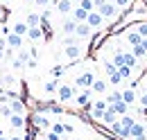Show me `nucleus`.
I'll return each mask as SVG.
<instances>
[{
  "mask_svg": "<svg viewBox=\"0 0 147 140\" xmlns=\"http://www.w3.org/2000/svg\"><path fill=\"white\" fill-rule=\"evenodd\" d=\"M107 102L104 100H95V102H91V111H93V120H100L102 118V113L107 111Z\"/></svg>",
  "mask_w": 147,
  "mask_h": 140,
  "instance_id": "obj_5",
  "label": "nucleus"
},
{
  "mask_svg": "<svg viewBox=\"0 0 147 140\" xmlns=\"http://www.w3.org/2000/svg\"><path fill=\"white\" fill-rule=\"evenodd\" d=\"M104 102H107V104H115V102H122V93H120V90H113V93H111V95H107V97H104Z\"/></svg>",
  "mask_w": 147,
  "mask_h": 140,
  "instance_id": "obj_22",
  "label": "nucleus"
},
{
  "mask_svg": "<svg viewBox=\"0 0 147 140\" xmlns=\"http://www.w3.org/2000/svg\"><path fill=\"white\" fill-rule=\"evenodd\" d=\"M97 14L104 18V20H111V18H115L118 16V7L113 5V2H104L100 9H97Z\"/></svg>",
  "mask_w": 147,
  "mask_h": 140,
  "instance_id": "obj_1",
  "label": "nucleus"
},
{
  "mask_svg": "<svg viewBox=\"0 0 147 140\" xmlns=\"http://www.w3.org/2000/svg\"><path fill=\"white\" fill-rule=\"evenodd\" d=\"M118 122L122 124V127H125V129H131V127H134V124H136V120H134V118H131V115H120V120H118Z\"/></svg>",
  "mask_w": 147,
  "mask_h": 140,
  "instance_id": "obj_25",
  "label": "nucleus"
},
{
  "mask_svg": "<svg viewBox=\"0 0 147 140\" xmlns=\"http://www.w3.org/2000/svg\"><path fill=\"white\" fill-rule=\"evenodd\" d=\"M145 138H147V127H145Z\"/></svg>",
  "mask_w": 147,
  "mask_h": 140,
  "instance_id": "obj_51",
  "label": "nucleus"
},
{
  "mask_svg": "<svg viewBox=\"0 0 147 140\" xmlns=\"http://www.w3.org/2000/svg\"><path fill=\"white\" fill-rule=\"evenodd\" d=\"M109 81H111V84H113V86H118V84H122V77L118 75V70H115L113 75H109Z\"/></svg>",
  "mask_w": 147,
  "mask_h": 140,
  "instance_id": "obj_34",
  "label": "nucleus"
},
{
  "mask_svg": "<svg viewBox=\"0 0 147 140\" xmlns=\"http://www.w3.org/2000/svg\"><path fill=\"white\" fill-rule=\"evenodd\" d=\"M11 68H14V70H20V68H25V63H23L20 59H14V61H11Z\"/></svg>",
  "mask_w": 147,
  "mask_h": 140,
  "instance_id": "obj_38",
  "label": "nucleus"
},
{
  "mask_svg": "<svg viewBox=\"0 0 147 140\" xmlns=\"http://www.w3.org/2000/svg\"><path fill=\"white\" fill-rule=\"evenodd\" d=\"M27 25H25V20H18V23H14V27H11V34H16V36H27Z\"/></svg>",
  "mask_w": 147,
  "mask_h": 140,
  "instance_id": "obj_13",
  "label": "nucleus"
},
{
  "mask_svg": "<svg viewBox=\"0 0 147 140\" xmlns=\"http://www.w3.org/2000/svg\"><path fill=\"white\" fill-rule=\"evenodd\" d=\"M122 57H125V66H127V68H136V63H138V59H136V57H134V54L131 52H122Z\"/></svg>",
  "mask_w": 147,
  "mask_h": 140,
  "instance_id": "obj_23",
  "label": "nucleus"
},
{
  "mask_svg": "<svg viewBox=\"0 0 147 140\" xmlns=\"http://www.w3.org/2000/svg\"><path fill=\"white\" fill-rule=\"evenodd\" d=\"M75 27H77V23H75L73 18H66L63 23H61V32L68 36V34H75Z\"/></svg>",
  "mask_w": 147,
  "mask_h": 140,
  "instance_id": "obj_15",
  "label": "nucleus"
},
{
  "mask_svg": "<svg viewBox=\"0 0 147 140\" xmlns=\"http://www.w3.org/2000/svg\"><path fill=\"white\" fill-rule=\"evenodd\" d=\"M57 95H59V102H70V100L75 97V88L68 86V84H59Z\"/></svg>",
  "mask_w": 147,
  "mask_h": 140,
  "instance_id": "obj_2",
  "label": "nucleus"
},
{
  "mask_svg": "<svg viewBox=\"0 0 147 140\" xmlns=\"http://www.w3.org/2000/svg\"><path fill=\"white\" fill-rule=\"evenodd\" d=\"M138 102H140L143 108H147V93H145V95H140V100H138Z\"/></svg>",
  "mask_w": 147,
  "mask_h": 140,
  "instance_id": "obj_43",
  "label": "nucleus"
},
{
  "mask_svg": "<svg viewBox=\"0 0 147 140\" xmlns=\"http://www.w3.org/2000/svg\"><path fill=\"white\" fill-rule=\"evenodd\" d=\"M127 41L131 43V45H138V43L143 41V36L138 34V32H129V34H127Z\"/></svg>",
  "mask_w": 147,
  "mask_h": 140,
  "instance_id": "obj_27",
  "label": "nucleus"
},
{
  "mask_svg": "<svg viewBox=\"0 0 147 140\" xmlns=\"http://www.w3.org/2000/svg\"><path fill=\"white\" fill-rule=\"evenodd\" d=\"M34 5H36V7H48L50 0H34Z\"/></svg>",
  "mask_w": 147,
  "mask_h": 140,
  "instance_id": "obj_42",
  "label": "nucleus"
},
{
  "mask_svg": "<svg viewBox=\"0 0 147 140\" xmlns=\"http://www.w3.org/2000/svg\"><path fill=\"white\" fill-rule=\"evenodd\" d=\"M122 102L125 104H134L136 102V90H131V88H127V90H122Z\"/></svg>",
  "mask_w": 147,
  "mask_h": 140,
  "instance_id": "obj_20",
  "label": "nucleus"
},
{
  "mask_svg": "<svg viewBox=\"0 0 147 140\" xmlns=\"http://www.w3.org/2000/svg\"><path fill=\"white\" fill-rule=\"evenodd\" d=\"M79 5V9H84V11H95V7H93V0H77Z\"/></svg>",
  "mask_w": 147,
  "mask_h": 140,
  "instance_id": "obj_26",
  "label": "nucleus"
},
{
  "mask_svg": "<svg viewBox=\"0 0 147 140\" xmlns=\"http://www.w3.org/2000/svg\"><path fill=\"white\" fill-rule=\"evenodd\" d=\"M25 2H34V0H25Z\"/></svg>",
  "mask_w": 147,
  "mask_h": 140,
  "instance_id": "obj_52",
  "label": "nucleus"
},
{
  "mask_svg": "<svg viewBox=\"0 0 147 140\" xmlns=\"http://www.w3.org/2000/svg\"><path fill=\"white\" fill-rule=\"evenodd\" d=\"M118 75H120L122 79H129V77H131V68H127V66H120V68H118Z\"/></svg>",
  "mask_w": 147,
  "mask_h": 140,
  "instance_id": "obj_32",
  "label": "nucleus"
},
{
  "mask_svg": "<svg viewBox=\"0 0 147 140\" xmlns=\"http://www.w3.org/2000/svg\"><path fill=\"white\" fill-rule=\"evenodd\" d=\"M109 108L115 113V115H127V108H129V106L125 104V102H115V104H111Z\"/></svg>",
  "mask_w": 147,
  "mask_h": 140,
  "instance_id": "obj_17",
  "label": "nucleus"
},
{
  "mask_svg": "<svg viewBox=\"0 0 147 140\" xmlns=\"http://www.w3.org/2000/svg\"><path fill=\"white\" fill-rule=\"evenodd\" d=\"M5 50H7V41L0 38V54H5Z\"/></svg>",
  "mask_w": 147,
  "mask_h": 140,
  "instance_id": "obj_44",
  "label": "nucleus"
},
{
  "mask_svg": "<svg viewBox=\"0 0 147 140\" xmlns=\"http://www.w3.org/2000/svg\"><path fill=\"white\" fill-rule=\"evenodd\" d=\"M86 16H88V11H84L79 7H75L73 11H70V18H73L75 23H86Z\"/></svg>",
  "mask_w": 147,
  "mask_h": 140,
  "instance_id": "obj_14",
  "label": "nucleus"
},
{
  "mask_svg": "<svg viewBox=\"0 0 147 140\" xmlns=\"http://www.w3.org/2000/svg\"><path fill=\"white\" fill-rule=\"evenodd\" d=\"M134 32H138L143 38H147V23H138V25L134 27Z\"/></svg>",
  "mask_w": 147,
  "mask_h": 140,
  "instance_id": "obj_31",
  "label": "nucleus"
},
{
  "mask_svg": "<svg viewBox=\"0 0 147 140\" xmlns=\"http://www.w3.org/2000/svg\"><path fill=\"white\" fill-rule=\"evenodd\" d=\"M0 136H2V129H0Z\"/></svg>",
  "mask_w": 147,
  "mask_h": 140,
  "instance_id": "obj_53",
  "label": "nucleus"
},
{
  "mask_svg": "<svg viewBox=\"0 0 147 140\" xmlns=\"http://www.w3.org/2000/svg\"><path fill=\"white\" fill-rule=\"evenodd\" d=\"M45 140H59V136H57V133H52V131H50V133L45 136Z\"/></svg>",
  "mask_w": 147,
  "mask_h": 140,
  "instance_id": "obj_47",
  "label": "nucleus"
},
{
  "mask_svg": "<svg viewBox=\"0 0 147 140\" xmlns=\"http://www.w3.org/2000/svg\"><path fill=\"white\" fill-rule=\"evenodd\" d=\"M5 41H7V48L9 50H20L23 48V36H16V34H11V32L5 36Z\"/></svg>",
  "mask_w": 147,
  "mask_h": 140,
  "instance_id": "obj_8",
  "label": "nucleus"
},
{
  "mask_svg": "<svg viewBox=\"0 0 147 140\" xmlns=\"http://www.w3.org/2000/svg\"><path fill=\"white\" fill-rule=\"evenodd\" d=\"M25 25L27 27H41V14H27Z\"/></svg>",
  "mask_w": 147,
  "mask_h": 140,
  "instance_id": "obj_16",
  "label": "nucleus"
},
{
  "mask_svg": "<svg viewBox=\"0 0 147 140\" xmlns=\"http://www.w3.org/2000/svg\"><path fill=\"white\" fill-rule=\"evenodd\" d=\"M52 133H57V136L66 133V131H63V124H61V122H55V124H52Z\"/></svg>",
  "mask_w": 147,
  "mask_h": 140,
  "instance_id": "obj_35",
  "label": "nucleus"
},
{
  "mask_svg": "<svg viewBox=\"0 0 147 140\" xmlns=\"http://www.w3.org/2000/svg\"><path fill=\"white\" fill-rule=\"evenodd\" d=\"M25 66H27V68H30V70H34V68H36V66H38V61H36V59H30V61H27Z\"/></svg>",
  "mask_w": 147,
  "mask_h": 140,
  "instance_id": "obj_41",
  "label": "nucleus"
},
{
  "mask_svg": "<svg viewBox=\"0 0 147 140\" xmlns=\"http://www.w3.org/2000/svg\"><path fill=\"white\" fill-rule=\"evenodd\" d=\"M93 30L86 25V23H77V27H75V36L79 38V41H86V38H91Z\"/></svg>",
  "mask_w": 147,
  "mask_h": 140,
  "instance_id": "obj_6",
  "label": "nucleus"
},
{
  "mask_svg": "<svg viewBox=\"0 0 147 140\" xmlns=\"http://www.w3.org/2000/svg\"><path fill=\"white\" fill-rule=\"evenodd\" d=\"M9 124H11L14 129H23V127H25V118H23V115H11V118H9Z\"/></svg>",
  "mask_w": 147,
  "mask_h": 140,
  "instance_id": "obj_24",
  "label": "nucleus"
},
{
  "mask_svg": "<svg viewBox=\"0 0 147 140\" xmlns=\"http://www.w3.org/2000/svg\"><path fill=\"white\" fill-rule=\"evenodd\" d=\"M73 9H75L73 0H59V2H57V11H59V14H70Z\"/></svg>",
  "mask_w": 147,
  "mask_h": 140,
  "instance_id": "obj_10",
  "label": "nucleus"
},
{
  "mask_svg": "<svg viewBox=\"0 0 147 140\" xmlns=\"http://www.w3.org/2000/svg\"><path fill=\"white\" fill-rule=\"evenodd\" d=\"M93 81H95V75H93L91 70H86V72H82L77 79H75V84L79 88H91L93 86Z\"/></svg>",
  "mask_w": 147,
  "mask_h": 140,
  "instance_id": "obj_3",
  "label": "nucleus"
},
{
  "mask_svg": "<svg viewBox=\"0 0 147 140\" xmlns=\"http://www.w3.org/2000/svg\"><path fill=\"white\" fill-rule=\"evenodd\" d=\"M9 140H23V138H20V136H11Z\"/></svg>",
  "mask_w": 147,
  "mask_h": 140,
  "instance_id": "obj_49",
  "label": "nucleus"
},
{
  "mask_svg": "<svg viewBox=\"0 0 147 140\" xmlns=\"http://www.w3.org/2000/svg\"><path fill=\"white\" fill-rule=\"evenodd\" d=\"M32 120H34V124H36V127H41V129H48V127H50V120H48L45 115H41V113H36Z\"/></svg>",
  "mask_w": 147,
  "mask_h": 140,
  "instance_id": "obj_21",
  "label": "nucleus"
},
{
  "mask_svg": "<svg viewBox=\"0 0 147 140\" xmlns=\"http://www.w3.org/2000/svg\"><path fill=\"white\" fill-rule=\"evenodd\" d=\"M91 90H93V93H97V95H102V93L107 90V81H104V79H95L93 86H91Z\"/></svg>",
  "mask_w": 147,
  "mask_h": 140,
  "instance_id": "obj_19",
  "label": "nucleus"
},
{
  "mask_svg": "<svg viewBox=\"0 0 147 140\" xmlns=\"http://www.w3.org/2000/svg\"><path fill=\"white\" fill-rule=\"evenodd\" d=\"M129 2H131V0H113V5H115L118 9H125V7H129Z\"/></svg>",
  "mask_w": 147,
  "mask_h": 140,
  "instance_id": "obj_37",
  "label": "nucleus"
},
{
  "mask_svg": "<svg viewBox=\"0 0 147 140\" xmlns=\"http://www.w3.org/2000/svg\"><path fill=\"white\" fill-rule=\"evenodd\" d=\"M52 75H55V77H61V75H63V68H61V66H55V68H52Z\"/></svg>",
  "mask_w": 147,
  "mask_h": 140,
  "instance_id": "obj_40",
  "label": "nucleus"
},
{
  "mask_svg": "<svg viewBox=\"0 0 147 140\" xmlns=\"http://www.w3.org/2000/svg\"><path fill=\"white\" fill-rule=\"evenodd\" d=\"M63 131H66V133H73V131H75L73 124H63Z\"/></svg>",
  "mask_w": 147,
  "mask_h": 140,
  "instance_id": "obj_48",
  "label": "nucleus"
},
{
  "mask_svg": "<svg viewBox=\"0 0 147 140\" xmlns=\"http://www.w3.org/2000/svg\"><path fill=\"white\" fill-rule=\"evenodd\" d=\"M86 25H88L91 30H100V27L104 25V18L100 16L97 11H88V16H86Z\"/></svg>",
  "mask_w": 147,
  "mask_h": 140,
  "instance_id": "obj_4",
  "label": "nucleus"
},
{
  "mask_svg": "<svg viewBox=\"0 0 147 140\" xmlns=\"http://www.w3.org/2000/svg\"><path fill=\"white\" fill-rule=\"evenodd\" d=\"M27 38H30V41H41V38H43V30H41V27H30V30H27Z\"/></svg>",
  "mask_w": 147,
  "mask_h": 140,
  "instance_id": "obj_18",
  "label": "nucleus"
},
{
  "mask_svg": "<svg viewBox=\"0 0 147 140\" xmlns=\"http://www.w3.org/2000/svg\"><path fill=\"white\" fill-rule=\"evenodd\" d=\"M16 59H20L23 63H27V61L32 59V57H30V50H25V48H20V50H18V57H16Z\"/></svg>",
  "mask_w": 147,
  "mask_h": 140,
  "instance_id": "obj_30",
  "label": "nucleus"
},
{
  "mask_svg": "<svg viewBox=\"0 0 147 140\" xmlns=\"http://www.w3.org/2000/svg\"><path fill=\"white\" fill-rule=\"evenodd\" d=\"M129 140H145V127L140 122H136L129 129Z\"/></svg>",
  "mask_w": 147,
  "mask_h": 140,
  "instance_id": "obj_7",
  "label": "nucleus"
},
{
  "mask_svg": "<svg viewBox=\"0 0 147 140\" xmlns=\"http://www.w3.org/2000/svg\"><path fill=\"white\" fill-rule=\"evenodd\" d=\"M30 57H32V59H36V57H38V50H36V48H30Z\"/></svg>",
  "mask_w": 147,
  "mask_h": 140,
  "instance_id": "obj_46",
  "label": "nucleus"
},
{
  "mask_svg": "<svg viewBox=\"0 0 147 140\" xmlns=\"http://www.w3.org/2000/svg\"><path fill=\"white\" fill-rule=\"evenodd\" d=\"M57 88H59V81H57V79H52V81H48V84L43 86V90L52 95V93H57Z\"/></svg>",
  "mask_w": 147,
  "mask_h": 140,
  "instance_id": "obj_29",
  "label": "nucleus"
},
{
  "mask_svg": "<svg viewBox=\"0 0 147 140\" xmlns=\"http://www.w3.org/2000/svg\"><path fill=\"white\" fill-rule=\"evenodd\" d=\"M9 108H11V113H14V115H23V113H25V104L20 102L18 97H11V102H9Z\"/></svg>",
  "mask_w": 147,
  "mask_h": 140,
  "instance_id": "obj_12",
  "label": "nucleus"
},
{
  "mask_svg": "<svg viewBox=\"0 0 147 140\" xmlns=\"http://www.w3.org/2000/svg\"><path fill=\"white\" fill-rule=\"evenodd\" d=\"M104 2H107V0H93V7H95V9H100Z\"/></svg>",
  "mask_w": 147,
  "mask_h": 140,
  "instance_id": "obj_45",
  "label": "nucleus"
},
{
  "mask_svg": "<svg viewBox=\"0 0 147 140\" xmlns=\"http://www.w3.org/2000/svg\"><path fill=\"white\" fill-rule=\"evenodd\" d=\"M0 113H2L5 118H11V115H14L11 108H9V104H5V102H0Z\"/></svg>",
  "mask_w": 147,
  "mask_h": 140,
  "instance_id": "obj_33",
  "label": "nucleus"
},
{
  "mask_svg": "<svg viewBox=\"0 0 147 140\" xmlns=\"http://www.w3.org/2000/svg\"><path fill=\"white\" fill-rule=\"evenodd\" d=\"M107 2H113V0H107Z\"/></svg>",
  "mask_w": 147,
  "mask_h": 140,
  "instance_id": "obj_54",
  "label": "nucleus"
},
{
  "mask_svg": "<svg viewBox=\"0 0 147 140\" xmlns=\"http://www.w3.org/2000/svg\"><path fill=\"white\" fill-rule=\"evenodd\" d=\"M115 66H113V63H111V61H104V72H107V75H113V72H115Z\"/></svg>",
  "mask_w": 147,
  "mask_h": 140,
  "instance_id": "obj_36",
  "label": "nucleus"
},
{
  "mask_svg": "<svg viewBox=\"0 0 147 140\" xmlns=\"http://www.w3.org/2000/svg\"><path fill=\"white\" fill-rule=\"evenodd\" d=\"M111 63H113L115 68H120V66H125V57H122V52H120V50H118V52L113 54V61H111Z\"/></svg>",
  "mask_w": 147,
  "mask_h": 140,
  "instance_id": "obj_28",
  "label": "nucleus"
},
{
  "mask_svg": "<svg viewBox=\"0 0 147 140\" xmlns=\"http://www.w3.org/2000/svg\"><path fill=\"white\" fill-rule=\"evenodd\" d=\"M0 140H9V138H7V136H0Z\"/></svg>",
  "mask_w": 147,
  "mask_h": 140,
  "instance_id": "obj_50",
  "label": "nucleus"
},
{
  "mask_svg": "<svg viewBox=\"0 0 147 140\" xmlns=\"http://www.w3.org/2000/svg\"><path fill=\"white\" fill-rule=\"evenodd\" d=\"M100 122H102V124H107V127H111L113 122H118V115H115V113L111 111L109 106H107V111L102 113V118H100Z\"/></svg>",
  "mask_w": 147,
  "mask_h": 140,
  "instance_id": "obj_11",
  "label": "nucleus"
},
{
  "mask_svg": "<svg viewBox=\"0 0 147 140\" xmlns=\"http://www.w3.org/2000/svg\"><path fill=\"white\" fill-rule=\"evenodd\" d=\"M2 84H5V86H11V84H16V81H14L11 75H5V77H2Z\"/></svg>",
  "mask_w": 147,
  "mask_h": 140,
  "instance_id": "obj_39",
  "label": "nucleus"
},
{
  "mask_svg": "<svg viewBox=\"0 0 147 140\" xmlns=\"http://www.w3.org/2000/svg\"><path fill=\"white\" fill-rule=\"evenodd\" d=\"M0 57H2V54H0Z\"/></svg>",
  "mask_w": 147,
  "mask_h": 140,
  "instance_id": "obj_55",
  "label": "nucleus"
},
{
  "mask_svg": "<svg viewBox=\"0 0 147 140\" xmlns=\"http://www.w3.org/2000/svg\"><path fill=\"white\" fill-rule=\"evenodd\" d=\"M63 54H66V59L75 61V59L82 57V48H79V45H66V48H63Z\"/></svg>",
  "mask_w": 147,
  "mask_h": 140,
  "instance_id": "obj_9",
  "label": "nucleus"
}]
</instances>
